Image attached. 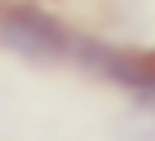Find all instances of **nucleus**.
<instances>
[{"label":"nucleus","mask_w":155,"mask_h":141,"mask_svg":"<svg viewBox=\"0 0 155 141\" xmlns=\"http://www.w3.org/2000/svg\"><path fill=\"white\" fill-rule=\"evenodd\" d=\"M0 44L22 62H62L71 53V31L40 5H5L0 13Z\"/></svg>","instance_id":"2"},{"label":"nucleus","mask_w":155,"mask_h":141,"mask_svg":"<svg viewBox=\"0 0 155 141\" xmlns=\"http://www.w3.org/2000/svg\"><path fill=\"white\" fill-rule=\"evenodd\" d=\"M67 58L80 70L97 75V80L129 88L133 97H155V58L151 53L124 49L115 40H97V35H71V53Z\"/></svg>","instance_id":"1"},{"label":"nucleus","mask_w":155,"mask_h":141,"mask_svg":"<svg viewBox=\"0 0 155 141\" xmlns=\"http://www.w3.org/2000/svg\"><path fill=\"white\" fill-rule=\"evenodd\" d=\"M0 13H5V0H0Z\"/></svg>","instance_id":"3"}]
</instances>
